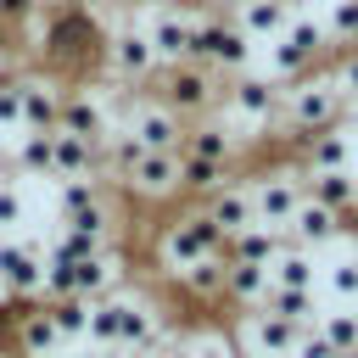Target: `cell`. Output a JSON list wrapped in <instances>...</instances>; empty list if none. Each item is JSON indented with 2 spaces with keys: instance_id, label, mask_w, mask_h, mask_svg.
<instances>
[{
  "instance_id": "obj_1",
  "label": "cell",
  "mask_w": 358,
  "mask_h": 358,
  "mask_svg": "<svg viewBox=\"0 0 358 358\" xmlns=\"http://www.w3.org/2000/svg\"><path fill=\"white\" fill-rule=\"evenodd\" d=\"M45 50H39V62L50 67V78H78L84 73V62H95L101 56V45H106V34L90 22V11L84 6H56L50 11V22H45V39H39Z\"/></svg>"
},
{
  "instance_id": "obj_2",
  "label": "cell",
  "mask_w": 358,
  "mask_h": 358,
  "mask_svg": "<svg viewBox=\"0 0 358 358\" xmlns=\"http://www.w3.org/2000/svg\"><path fill=\"white\" fill-rule=\"evenodd\" d=\"M341 117H347V95H341V84H336L330 67H313V73H302V78L285 84V101H280L285 134L302 140V134L330 129V123H341Z\"/></svg>"
},
{
  "instance_id": "obj_3",
  "label": "cell",
  "mask_w": 358,
  "mask_h": 358,
  "mask_svg": "<svg viewBox=\"0 0 358 358\" xmlns=\"http://www.w3.org/2000/svg\"><path fill=\"white\" fill-rule=\"evenodd\" d=\"M201 257H224V235H218L213 218L190 201V207H179V213L157 229V263H162L168 274H179V268H190V263H201Z\"/></svg>"
},
{
  "instance_id": "obj_4",
  "label": "cell",
  "mask_w": 358,
  "mask_h": 358,
  "mask_svg": "<svg viewBox=\"0 0 358 358\" xmlns=\"http://www.w3.org/2000/svg\"><path fill=\"white\" fill-rule=\"evenodd\" d=\"M324 56H330V34H324V22L319 17H291L285 22V34L280 39H268V78L274 84H291V78H302V73H313V67H324Z\"/></svg>"
},
{
  "instance_id": "obj_5",
  "label": "cell",
  "mask_w": 358,
  "mask_h": 358,
  "mask_svg": "<svg viewBox=\"0 0 358 358\" xmlns=\"http://www.w3.org/2000/svg\"><path fill=\"white\" fill-rule=\"evenodd\" d=\"M157 101L173 112V117H207L218 101H224V78L196 67V62H173V67H157Z\"/></svg>"
},
{
  "instance_id": "obj_6",
  "label": "cell",
  "mask_w": 358,
  "mask_h": 358,
  "mask_svg": "<svg viewBox=\"0 0 358 358\" xmlns=\"http://www.w3.org/2000/svg\"><path fill=\"white\" fill-rule=\"evenodd\" d=\"M190 62L196 67H207V73H246V62H252V39L235 28V17H218V11H207V17H196V34H190Z\"/></svg>"
},
{
  "instance_id": "obj_7",
  "label": "cell",
  "mask_w": 358,
  "mask_h": 358,
  "mask_svg": "<svg viewBox=\"0 0 358 358\" xmlns=\"http://www.w3.org/2000/svg\"><path fill=\"white\" fill-rule=\"evenodd\" d=\"M246 190H252V213H257V224H263V229H285V218H291L296 201H302V168H296V162H285V168H263V173L246 179Z\"/></svg>"
},
{
  "instance_id": "obj_8",
  "label": "cell",
  "mask_w": 358,
  "mask_h": 358,
  "mask_svg": "<svg viewBox=\"0 0 358 358\" xmlns=\"http://www.w3.org/2000/svg\"><path fill=\"white\" fill-rule=\"evenodd\" d=\"M280 101H285V84L257 78V73H235V78L224 84V106H229V117H241L246 129L280 123Z\"/></svg>"
},
{
  "instance_id": "obj_9",
  "label": "cell",
  "mask_w": 358,
  "mask_h": 358,
  "mask_svg": "<svg viewBox=\"0 0 358 358\" xmlns=\"http://www.w3.org/2000/svg\"><path fill=\"white\" fill-rule=\"evenodd\" d=\"M123 190L134 196V201H173L179 196V151H140L123 173Z\"/></svg>"
},
{
  "instance_id": "obj_10",
  "label": "cell",
  "mask_w": 358,
  "mask_h": 358,
  "mask_svg": "<svg viewBox=\"0 0 358 358\" xmlns=\"http://www.w3.org/2000/svg\"><path fill=\"white\" fill-rule=\"evenodd\" d=\"M101 62H106V73L112 78H123V84H151L157 78V50H151V39H145V28H123V34H112L106 45H101Z\"/></svg>"
},
{
  "instance_id": "obj_11",
  "label": "cell",
  "mask_w": 358,
  "mask_h": 358,
  "mask_svg": "<svg viewBox=\"0 0 358 358\" xmlns=\"http://www.w3.org/2000/svg\"><path fill=\"white\" fill-rule=\"evenodd\" d=\"M291 151L302 157L296 168L302 173H341V168H352V129H347V117L341 123H330V129H313V134H291Z\"/></svg>"
},
{
  "instance_id": "obj_12",
  "label": "cell",
  "mask_w": 358,
  "mask_h": 358,
  "mask_svg": "<svg viewBox=\"0 0 358 358\" xmlns=\"http://www.w3.org/2000/svg\"><path fill=\"white\" fill-rule=\"evenodd\" d=\"M0 285L11 302H34L45 291V252L28 241H0Z\"/></svg>"
},
{
  "instance_id": "obj_13",
  "label": "cell",
  "mask_w": 358,
  "mask_h": 358,
  "mask_svg": "<svg viewBox=\"0 0 358 358\" xmlns=\"http://www.w3.org/2000/svg\"><path fill=\"white\" fill-rule=\"evenodd\" d=\"M190 34H196V11H179V6H162L145 22V39H151V50H157L162 67L190 62Z\"/></svg>"
},
{
  "instance_id": "obj_14",
  "label": "cell",
  "mask_w": 358,
  "mask_h": 358,
  "mask_svg": "<svg viewBox=\"0 0 358 358\" xmlns=\"http://www.w3.org/2000/svg\"><path fill=\"white\" fill-rule=\"evenodd\" d=\"M341 224H347L341 213H330V207H319L313 196H302V201H296V213L285 218V229H280V235H285L291 246H308V252H319V246L341 241Z\"/></svg>"
},
{
  "instance_id": "obj_15",
  "label": "cell",
  "mask_w": 358,
  "mask_h": 358,
  "mask_svg": "<svg viewBox=\"0 0 358 358\" xmlns=\"http://www.w3.org/2000/svg\"><path fill=\"white\" fill-rule=\"evenodd\" d=\"M129 134L140 140V151H179L185 145V117H173L162 101H145V106H134Z\"/></svg>"
},
{
  "instance_id": "obj_16",
  "label": "cell",
  "mask_w": 358,
  "mask_h": 358,
  "mask_svg": "<svg viewBox=\"0 0 358 358\" xmlns=\"http://www.w3.org/2000/svg\"><path fill=\"white\" fill-rule=\"evenodd\" d=\"M196 207L213 218V229H218L224 241H235L241 229H252V224H257V213H252V190H246L241 179H229L224 190H213V196H207V201H196Z\"/></svg>"
},
{
  "instance_id": "obj_17",
  "label": "cell",
  "mask_w": 358,
  "mask_h": 358,
  "mask_svg": "<svg viewBox=\"0 0 358 358\" xmlns=\"http://www.w3.org/2000/svg\"><path fill=\"white\" fill-rule=\"evenodd\" d=\"M56 129H67V134H78V140H90V145H101V140L112 134L106 106H101L90 90H62V117H56Z\"/></svg>"
},
{
  "instance_id": "obj_18",
  "label": "cell",
  "mask_w": 358,
  "mask_h": 358,
  "mask_svg": "<svg viewBox=\"0 0 358 358\" xmlns=\"http://www.w3.org/2000/svg\"><path fill=\"white\" fill-rule=\"evenodd\" d=\"M11 341L22 347V358H50V352L62 347V336H56V324H50V308L22 302V308L11 313Z\"/></svg>"
},
{
  "instance_id": "obj_19",
  "label": "cell",
  "mask_w": 358,
  "mask_h": 358,
  "mask_svg": "<svg viewBox=\"0 0 358 358\" xmlns=\"http://www.w3.org/2000/svg\"><path fill=\"white\" fill-rule=\"evenodd\" d=\"M62 78H17V95H22V129H56L62 117Z\"/></svg>"
},
{
  "instance_id": "obj_20",
  "label": "cell",
  "mask_w": 358,
  "mask_h": 358,
  "mask_svg": "<svg viewBox=\"0 0 358 358\" xmlns=\"http://www.w3.org/2000/svg\"><path fill=\"white\" fill-rule=\"evenodd\" d=\"M173 285L190 308H224V257H201V263L179 268Z\"/></svg>"
},
{
  "instance_id": "obj_21",
  "label": "cell",
  "mask_w": 358,
  "mask_h": 358,
  "mask_svg": "<svg viewBox=\"0 0 358 358\" xmlns=\"http://www.w3.org/2000/svg\"><path fill=\"white\" fill-rule=\"evenodd\" d=\"M101 168V145L67 134V129H50V179H78V173H95Z\"/></svg>"
},
{
  "instance_id": "obj_22",
  "label": "cell",
  "mask_w": 358,
  "mask_h": 358,
  "mask_svg": "<svg viewBox=\"0 0 358 358\" xmlns=\"http://www.w3.org/2000/svg\"><path fill=\"white\" fill-rule=\"evenodd\" d=\"M302 196H313L319 207L352 218V207H358V173L352 168H341V173H302Z\"/></svg>"
},
{
  "instance_id": "obj_23",
  "label": "cell",
  "mask_w": 358,
  "mask_h": 358,
  "mask_svg": "<svg viewBox=\"0 0 358 358\" xmlns=\"http://www.w3.org/2000/svg\"><path fill=\"white\" fill-rule=\"evenodd\" d=\"M291 17H296V11H291L285 0H235V28H241L246 39H280Z\"/></svg>"
},
{
  "instance_id": "obj_24",
  "label": "cell",
  "mask_w": 358,
  "mask_h": 358,
  "mask_svg": "<svg viewBox=\"0 0 358 358\" xmlns=\"http://www.w3.org/2000/svg\"><path fill=\"white\" fill-rule=\"evenodd\" d=\"M268 285H291V291H319V257L308 246H280L268 263Z\"/></svg>"
},
{
  "instance_id": "obj_25",
  "label": "cell",
  "mask_w": 358,
  "mask_h": 358,
  "mask_svg": "<svg viewBox=\"0 0 358 358\" xmlns=\"http://www.w3.org/2000/svg\"><path fill=\"white\" fill-rule=\"evenodd\" d=\"M235 179V168L229 162H207V157H185L179 151V196H190V201H207L213 190H224Z\"/></svg>"
},
{
  "instance_id": "obj_26",
  "label": "cell",
  "mask_w": 358,
  "mask_h": 358,
  "mask_svg": "<svg viewBox=\"0 0 358 358\" xmlns=\"http://www.w3.org/2000/svg\"><path fill=\"white\" fill-rule=\"evenodd\" d=\"M263 291H268V268H257V263H229L224 257V302L229 308H257L263 302Z\"/></svg>"
},
{
  "instance_id": "obj_27",
  "label": "cell",
  "mask_w": 358,
  "mask_h": 358,
  "mask_svg": "<svg viewBox=\"0 0 358 358\" xmlns=\"http://www.w3.org/2000/svg\"><path fill=\"white\" fill-rule=\"evenodd\" d=\"M185 157H207V162H229L235 168V134L224 123H185Z\"/></svg>"
},
{
  "instance_id": "obj_28",
  "label": "cell",
  "mask_w": 358,
  "mask_h": 358,
  "mask_svg": "<svg viewBox=\"0 0 358 358\" xmlns=\"http://www.w3.org/2000/svg\"><path fill=\"white\" fill-rule=\"evenodd\" d=\"M280 246H285V235H280V229L252 224V229H241L235 241H224V257H229V263H257V268H268Z\"/></svg>"
},
{
  "instance_id": "obj_29",
  "label": "cell",
  "mask_w": 358,
  "mask_h": 358,
  "mask_svg": "<svg viewBox=\"0 0 358 358\" xmlns=\"http://www.w3.org/2000/svg\"><path fill=\"white\" fill-rule=\"evenodd\" d=\"M257 308H263V313H280V319H291V324H313V319H319V291H291V285H268Z\"/></svg>"
},
{
  "instance_id": "obj_30",
  "label": "cell",
  "mask_w": 358,
  "mask_h": 358,
  "mask_svg": "<svg viewBox=\"0 0 358 358\" xmlns=\"http://www.w3.org/2000/svg\"><path fill=\"white\" fill-rule=\"evenodd\" d=\"M319 285H324V296H330L336 308H352V302H358V246H347L336 263H324V268H319Z\"/></svg>"
},
{
  "instance_id": "obj_31",
  "label": "cell",
  "mask_w": 358,
  "mask_h": 358,
  "mask_svg": "<svg viewBox=\"0 0 358 358\" xmlns=\"http://www.w3.org/2000/svg\"><path fill=\"white\" fill-rule=\"evenodd\" d=\"M313 330L336 347V358H352L358 352V319H352V308H319Z\"/></svg>"
},
{
  "instance_id": "obj_32",
  "label": "cell",
  "mask_w": 358,
  "mask_h": 358,
  "mask_svg": "<svg viewBox=\"0 0 358 358\" xmlns=\"http://www.w3.org/2000/svg\"><path fill=\"white\" fill-rule=\"evenodd\" d=\"M45 308H50V324H56L62 347L67 341H84V330H90V296H56Z\"/></svg>"
},
{
  "instance_id": "obj_33",
  "label": "cell",
  "mask_w": 358,
  "mask_h": 358,
  "mask_svg": "<svg viewBox=\"0 0 358 358\" xmlns=\"http://www.w3.org/2000/svg\"><path fill=\"white\" fill-rule=\"evenodd\" d=\"M101 201H106V190L95 185V173H78V179H62L56 213H62V218H73V213H84V207H101Z\"/></svg>"
},
{
  "instance_id": "obj_34",
  "label": "cell",
  "mask_w": 358,
  "mask_h": 358,
  "mask_svg": "<svg viewBox=\"0 0 358 358\" xmlns=\"http://www.w3.org/2000/svg\"><path fill=\"white\" fill-rule=\"evenodd\" d=\"M17 168H28L34 179H50V129H28V134H22Z\"/></svg>"
},
{
  "instance_id": "obj_35",
  "label": "cell",
  "mask_w": 358,
  "mask_h": 358,
  "mask_svg": "<svg viewBox=\"0 0 358 358\" xmlns=\"http://www.w3.org/2000/svg\"><path fill=\"white\" fill-rule=\"evenodd\" d=\"M324 34H330V39H341V45H358V0H330Z\"/></svg>"
},
{
  "instance_id": "obj_36",
  "label": "cell",
  "mask_w": 358,
  "mask_h": 358,
  "mask_svg": "<svg viewBox=\"0 0 358 358\" xmlns=\"http://www.w3.org/2000/svg\"><path fill=\"white\" fill-rule=\"evenodd\" d=\"M330 73H336V84H341L347 106H358V45H341V56L330 62Z\"/></svg>"
},
{
  "instance_id": "obj_37",
  "label": "cell",
  "mask_w": 358,
  "mask_h": 358,
  "mask_svg": "<svg viewBox=\"0 0 358 358\" xmlns=\"http://www.w3.org/2000/svg\"><path fill=\"white\" fill-rule=\"evenodd\" d=\"M190 358H241V347H235V336H218V330H207L201 341H190Z\"/></svg>"
},
{
  "instance_id": "obj_38",
  "label": "cell",
  "mask_w": 358,
  "mask_h": 358,
  "mask_svg": "<svg viewBox=\"0 0 358 358\" xmlns=\"http://www.w3.org/2000/svg\"><path fill=\"white\" fill-rule=\"evenodd\" d=\"M0 129H22V95H17V78H0Z\"/></svg>"
},
{
  "instance_id": "obj_39",
  "label": "cell",
  "mask_w": 358,
  "mask_h": 358,
  "mask_svg": "<svg viewBox=\"0 0 358 358\" xmlns=\"http://www.w3.org/2000/svg\"><path fill=\"white\" fill-rule=\"evenodd\" d=\"M291 358H336V347H330V341H324V336H319V330H313V324H308V330H302V341H296V352H291Z\"/></svg>"
},
{
  "instance_id": "obj_40",
  "label": "cell",
  "mask_w": 358,
  "mask_h": 358,
  "mask_svg": "<svg viewBox=\"0 0 358 358\" xmlns=\"http://www.w3.org/2000/svg\"><path fill=\"white\" fill-rule=\"evenodd\" d=\"M28 17H34V0H0V22L6 28H22Z\"/></svg>"
},
{
  "instance_id": "obj_41",
  "label": "cell",
  "mask_w": 358,
  "mask_h": 358,
  "mask_svg": "<svg viewBox=\"0 0 358 358\" xmlns=\"http://www.w3.org/2000/svg\"><path fill=\"white\" fill-rule=\"evenodd\" d=\"M17 218H22V196H17L11 185H6V190H0V229H11Z\"/></svg>"
},
{
  "instance_id": "obj_42",
  "label": "cell",
  "mask_w": 358,
  "mask_h": 358,
  "mask_svg": "<svg viewBox=\"0 0 358 358\" xmlns=\"http://www.w3.org/2000/svg\"><path fill=\"white\" fill-rule=\"evenodd\" d=\"M11 50H17V28H6V22H0V62H6Z\"/></svg>"
},
{
  "instance_id": "obj_43",
  "label": "cell",
  "mask_w": 358,
  "mask_h": 358,
  "mask_svg": "<svg viewBox=\"0 0 358 358\" xmlns=\"http://www.w3.org/2000/svg\"><path fill=\"white\" fill-rule=\"evenodd\" d=\"M241 358H263V352H241Z\"/></svg>"
},
{
  "instance_id": "obj_44",
  "label": "cell",
  "mask_w": 358,
  "mask_h": 358,
  "mask_svg": "<svg viewBox=\"0 0 358 358\" xmlns=\"http://www.w3.org/2000/svg\"><path fill=\"white\" fill-rule=\"evenodd\" d=\"M352 319H358V302H352Z\"/></svg>"
},
{
  "instance_id": "obj_45",
  "label": "cell",
  "mask_w": 358,
  "mask_h": 358,
  "mask_svg": "<svg viewBox=\"0 0 358 358\" xmlns=\"http://www.w3.org/2000/svg\"><path fill=\"white\" fill-rule=\"evenodd\" d=\"M352 213H358V207H352Z\"/></svg>"
},
{
  "instance_id": "obj_46",
  "label": "cell",
  "mask_w": 358,
  "mask_h": 358,
  "mask_svg": "<svg viewBox=\"0 0 358 358\" xmlns=\"http://www.w3.org/2000/svg\"><path fill=\"white\" fill-rule=\"evenodd\" d=\"M84 358H90V352H84Z\"/></svg>"
},
{
  "instance_id": "obj_47",
  "label": "cell",
  "mask_w": 358,
  "mask_h": 358,
  "mask_svg": "<svg viewBox=\"0 0 358 358\" xmlns=\"http://www.w3.org/2000/svg\"><path fill=\"white\" fill-rule=\"evenodd\" d=\"M0 241H6V235H0Z\"/></svg>"
},
{
  "instance_id": "obj_48",
  "label": "cell",
  "mask_w": 358,
  "mask_h": 358,
  "mask_svg": "<svg viewBox=\"0 0 358 358\" xmlns=\"http://www.w3.org/2000/svg\"><path fill=\"white\" fill-rule=\"evenodd\" d=\"M229 6H235V0H229Z\"/></svg>"
},
{
  "instance_id": "obj_49",
  "label": "cell",
  "mask_w": 358,
  "mask_h": 358,
  "mask_svg": "<svg viewBox=\"0 0 358 358\" xmlns=\"http://www.w3.org/2000/svg\"><path fill=\"white\" fill-rule=\"evenodd\" d=\"M352 358H358V352H352Z\"/></svg>"
}]
</instances>
